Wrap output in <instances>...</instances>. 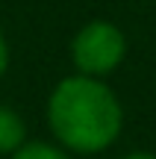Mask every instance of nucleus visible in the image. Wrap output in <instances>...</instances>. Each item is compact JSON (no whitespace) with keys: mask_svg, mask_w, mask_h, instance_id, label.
Returning <instances> with one entry per match:
<instances>
[{"mask_svg":"<svg viewBox=\"0 0 156 159\" xmlns=\"http://www.w3.org/2000/svg\"><path fill=\"white\" fill-rule=\"evenodd\" d=\"M121 159H156V153H150V150H133V153H127Z\"/></svg>","mask_w":156,"mask_h":159,"instance_id":"423d86ee","label":"nucleus"},{"mask_svg":"<svg viewBox=\"0 0 156 159\" xmlns=\"http://www.w3.org/2000/svg\"><path fill=\"white\" fill-rule=\"evenodd\" d=\"M9 159H74L71 153H65L59 144L53 142H41V139H27L24 148H18Z\"/></svg>","mask_w":156,"mask_h":159,"instance_id":"20e7f679","label":"nucleus"},{"mask_svg":"<svg viewBox=\"0 0 156 159\" xmlns=\"http://www.w3.org/2000/svg\"><path fill=\"white\" fill-rule=\"evenodd\" d=\"M124 56H127V35L118 24L106 18L82 24L71 39V62L80 77L103 80L121 68Z\"/></svg>","mask_w":156,"mask_h":159,"instance_id":"f03ea898","label":"nucleus"},{"mask_svg":"<svg viewBox=\"0 0 156 159\" xmlns=\"http://www.w3.org/2000/svg\"><path fill=\"white\" fill-rule=\"evenodd\" d=\"M53 144L71 156L109 150L124 130V106L103 80L71 74L50 89L44 106Z\"/></svg>","mask_w":156,"mask_h":159,"instance_id":"f257e3e1","label":"nucleus"},{"mask_svg":"<svg viewBox=\"0 0 156 159\" xmlns=\"http://www.w3.org/2000/svg\"><path fill=\"white\" fill-rule=\"evenodd\" d=\"M9 59H12V53H9V41H6V33L0 30V80H3L6 71H9Z\"/></svg>","mask_w":156,"mask_h":159,"instance_id":"39448f33","label":"nucleus"},{"mask_svg":"<svg viewBox=\"0 0 156 159\" xmlns=\"http://www.w3.org/2000/svg\"><path fill=\"white\" fill-rule=\"evenodd\" d=\"M27 144V124L21 112L9 103H0V156H12Z\"/></svg>","mask_w":156,"mask_h":159,"instance_id":"7ed1b4c3","label":"nucleus"}]
</instances>
